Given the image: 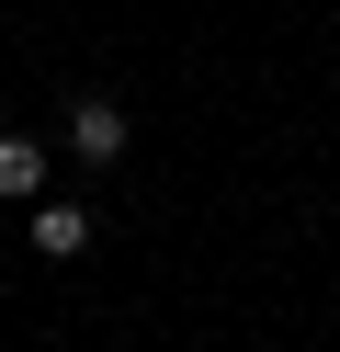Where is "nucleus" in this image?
Wrapping results in <instances>:
<instances>
[{
    "label": "nucleus",
    "instance_id": "f257e3e1",
    "mask_svg": "<svg viewBox=\"0 0 340 352\" xmlns=\"http://www.w3.org/2000/svg\"><path fill=\"white\" fill-rule=\"evenodd\" d=\"M68 148H80L91 170H113V160H125V102H113V91H80V102H68Z\"/></svg>",
    "mask_w": 340,
    "mask_h": 352
},
{
    "label": "nucleus",
    "instance_id": "f03ea898",
    "mask_svg": "<svg viewBox=\"0 0 340 352\" xmlns=\"http://www.w3.org/2000/svg\"><path fill=\"white\" fill-rule=\"evenodd\" d=\"M91 250V205H34V261H80Z\"/></svg>",
    "mask_w": 340,
    "mask_h": 352
},
{
    "label": "nucleus",
    "instance_id": "7ed1b4c3",
    "mask_svg": "<svg viewBox=\"0 0 340 352\" xmlns=\"http://www.w3.org/2000/svg\"><path fill=\"white\" fill-rule=\"evenodd\" d=\"M0 205H45V148L34 137H0Z\"/></svg>",
    "mask_w": 340,
    "mask_h": 352
}]
</instances>
